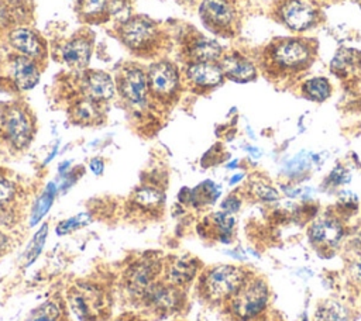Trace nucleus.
<instances>
[{"label": "nucleus", "instance_id": "6", "mask_svg": "<svg viewBox=\"0 0 361 321\" xmlns=\"http://www.w3.org/2000/svg\"><path fill=\"white\" fill-rule=\"evenodd\" d=\"M164 270L162 262L154 255H145L131 265H128L124 273L126 287L131 296L144 298L149 287L158 282V275Z\"/></svg>", "mask_w": 361, "mask_h": 321}, {"label": "nucleus", "instance_id": "43", "mask_svg": "<svg viewBox=\"0 0 361 321\" xmlns=\"http://www.w3.org/2000/svg\"><path fill=\"white\" fill-rule=\"evenodd\" d=\"M6 246H7V237L0 232V252L4 251Z\"/></svg>", "mask_w": 361, "mask_h": 321}, {"label": "nucleus", "instance_id": "7", "mask_svg": "<svg viewBox=\"0 0 361 321\" xmlns=\"http://www.w3.org/2000/svg\"><path fill=\"white\" fill-rule=\"evenodd\" d=\"M69 304L82 321H96L104 311V296L93 284L75 286L69 291Z\"/></svg>", "mask_w": 361, "mask_h": 321}, {"label": "nucleus", "instance_id": "28", "mask_svg": "<svg viewBox=\"0 0 361 321\" xmlns=\"http://www.w3.org/2000/svg\"><path fill=\"white\" fill-rule=\"evenodd\" d=\"M55 194H56V186H55V183H49L47 186V189L42 191V194L37 199V201L32 207L30 225H35L42 220V217L51 208V206L54 203V199H55Z\"/></svg>", "mask_w": 361, "mask_h": 321}, {"label": "nucleus", "instance_id": "38", "mask_svg": "<svg viewBox=\"0 0 361 321\" xmlns=\"http://www.w3.org/2000/svg\"><path fill=\"white\" fill-rule=\"evenodd\" d=\"M107 10L117 18L121 20V23H124L126 20H128V1L127 0H107Z\"/></svg>", "mask_w": 361, "mask_h": 321}, {"label": "nucleus", "instance_id": "15", "mask_svg": "<svg viewBox=\"0 0 361 321\" xmlns=\"http://www.w3.org/2000/svg\"><path fill=\"white\" fill-rule=\"evenodd\" d=\"M220 66L224 76L235 82H250L257 77L255 65L238 52L224 55L220 59Z\"/></svg>", "mask_w": 361, "mask_h": 321}, {"label": "nucleus", "instance_id": "1", "mask_svg": "<svg viewBox=\"0 0 361 321\" xmlns=\"http://www.w3.org/2000/svg\"><path fill=\"white\" fill-rule=\"evenodd\" d=\"M316 58L313 41L302 37L279 38L271 42L262 56V65L269 77H295L305 72Z\"/></svg>", "mask_w": 361, "mask_h": 321}, {"label": "nucleus", "instance_id": "21", "mask_svg": "<svg viewBox=\"0 0 361 321\" xmlns=\"http://www.w3.org/2000/svg\"><path fill=\"white\" fill-rule=\"evenodd\" d=\"M189 56L193 62H217L221 58V46L214 39L199 37L190 44Z\"/></svg>", "mask_w": 361, "mask_h": 321}, {"label": "nucleus", "instance_id": "16", "mask_svg": "<svg viewBox=\"0 0 361 321\" xmlns=\"http://www.w3.org/2000/svg\"><path fill=\"white\" fill-rule=\"evenodd\" d=\"M188 79L197 87H214L221 83L224 73L220 63L216 62H193L186 70Z\"/></svg>", "mask_w": 361, "mask_h": 321}, {"label": "nucleus", "instance_id": "23", "mask_svg": "<svg viewBox=\"0 0 361 321\" xmlns=\"http://www.w3.org/2000/svg\"><path fill=\"white\" fill-rule=\"evenodd\" d=\"M361 66V54L354 49H341L331 62V70L337 76L348 77Z\"/></svg>", "mask_w": 361, "mask_h": 321}, {"label": "nucleus", "instance_id": "33", "mask_svg": "<svg viewBox=\"0 0 361 321\" xmlns=\"http://www.w3.org/2000/svg\"><path fill=\"white\" fill-rule=\"evenodd\" d=\"M309 166H310V155L307 152H300L286 162L283 170L288 176H298L305 170H307Z\"/></svg>", "mask_w": 361, "mask_h": 321}, {"label": "nucleus", "instance_id": "14", "mask_svg": "<svg viewBox=\"0 0 361 321\" xmlns=\"http://www.w3.org/2000/svg\"><path fill=\"white\" fill-rule=\"evenodd\" d=\"M148 89V77L141 69H126L120 82V90L128 103H131L135 107H142L147 101Z\"/></svg>", "mask_w": 361, "mask_h": 321}, {"label": "nucleus", "instance_id": "27", "mask_svg": "<svg viewBox=\"0 0 361 321\" xmlns=\"http://www.w3.org/2000/svg\"><path fill=\"white\" fill-rule=\"evenodd\" d=\"M248 191L254 199L262 203H274V201H278L281 197L279 191L262 177L252 179L248 183Z\"/></svg>", "mask_w": 361, "mask_h": 321}, {"label": "nucleus", "instance_id": "40", "mask_svg": "<svg viewBox=\"0 0 361 321\" xmlns=\"http://www.w3.org/2000/svg\"><path fill=\"white\" fill-rule=\"evenodd\" d=\"M348 276L357 284H361V253L353 256L347 265Z\"/></svg>", "mask_w": 361, "mask_h": 321}, {"label": "nucleus", "instance_id": "17", "mask_svg": "<svg viewBox=\"0 0 361 321\" xmlns=\"http://www.w3.org/2000/svg\"><path fill=\"white\" fill-rule=\"evenodd\" d=\"M11 77L20 90H30L39 82V70L28 56H17L11 62Z\"/></svg>", "mask_w": 361, "mask_h": 321}, {"label": "nucleus", "instance_id": "44", "mask_svg": "<svg viewBox=\"0 0 361 321\" xmlns=\"http://www.w3.org/2000/svg\"><path fill=\"white\" fill-rule=\"evenodd\" d=\"M243 177H244V175H243V173L234 175V176L230 179V184H235V183H238V182H240Z\"/></svg>", "mask_w": 361, "mask_h": 321}, {"label": "nucleus", "instance_id": "10", "mask_svg": "<svg viewBox=\"0 0 361 321\" xmlns=\"http://www.w3.org/2000/svg\"><path fill=\"white\" fill-rule=\"evenodd\" d=\"M142 300L155 311L168 314L180 307L183 296L180 287H176L166 282H155L145 293Z\"/></svg>", "mask_w": 361, "mask_h": 321}, {"label": "nucleus", "instance_id": "12", "mask_svg": "<svg viewBox=\"0 0 361 321\" xmlns=\"http://www.w3.org/2000/svg\"><path fill=\"white\" fill-rule=\"evenodd\" d=\"M200 262L189 255L171 256L164 266L165 282L176 287L189 284L199 273Z\"/></svg>", "mask_w": 361, "mask_h": 321}, {"label": "nucleus", "instance_id": "42", "mask_svg": "<svg viewBox=\"0 0 361 321\" xmlns=\"http://www.w3.org/2000/svg\"><path fill=\"white\" fill-rule=\"evenodd\" d=\"M90 170L94 173V175H102L103 170H104V163L102 159L99 158H94L90 160Z\"/></svg>", "mask_w": 361, "mask_h": 321}, {"label": "nucleus", "instance_id": "19", "mask_svg": "<svg viewBox=\"0 0 361 321\" xmlns=\"http://www.w3.org/2000/svg\"><path fill=\"white\" fill-rule=\"evenodd\" d=\"M10 44L18 52L28 58H37L42 54V44L37 34L28 28H16L10 32Z\"/></svg>", "mask_w": 361, "mask_h": 321}, {"label": "nucleus", "instance_id": "32", "mask_svg": "<svg viewBox=\"0 0 361 321\" xmlns=\"http://www.w3.org/2000/svg\"><path fill=\"white\" fill-rule=\"evenodd\" d=\"M47 235H48V225L44 224L34 235L30 246L27 248V262H25V266H30L37 258L38 255L41 253L42 248H44V244H45V239H47Z\"/></svg>", "mask_w": 361, "mask_h": 321}, {"label": "nucleus", "instance_id": "31", "mask_svg": "<svg viewBox=\"0 0 361 321\" xmlns=\"http://www.w3.org/2000/svg\"><path fill=\"white\" fill-rule=\"evenodd\" d=\"M59 317H61L59 307L54 301H45L31 313L27 321H58Z\"/></svg>", "mask_w": 361, "mask_h": 321}, {"label": "nucleus", "instance_id": "11", "mask_svg": "<svg viewBox=\"0 0 361 321\" xmlns=\"http://www.w3.org/2000/svg\"><path fill=\"white\" fill-rule=\"evenodd\" d=\"M3 128L7 139L16 148H24L30 144L32 137V125L28 115L21 108L13 107L6 111Z\"/></svg>", "mask_w": 361, "mask_h": 321}, {"label": "nucleus", "instance_id": "30", "mask_svg": "<svg viewBox=\"0 0 361 321\" xmlns=\"http://www.w3.org/2000/svg\"><path fill=\"white\" fill-rule=\"evenodd\" d=\"M337 215H353L358 210V199L357 196L350 190H343L338 193L337 203H336Z\"/></svg>", "mask_w": 361, "mask_h": 321}, {"label": "nucleus", "instance_id": "36", "mask_svg": "<svg viewBox=\"0 0 361 321\" xmlns=\"http://www.w3.org/2000/svg\"><path fill=\"white\" fill-rule=\"evenodd\" d=\"M79 8L85 17H96L107 8V0H79Z\"/></svg>", "mask_w": 361, "mask_h": 321}, {"label": "nucleus", "instance_id": "35", "mask_svg": "<svg viewBox=\"0 0 361 321\" xmlns=\"http://www.w3.org/2000/svg\"><path fill=\"white\" fill-rule=\"evenodd\" d=\"M75 117L82 122H92L97 118V108L89 100H83L75 106Z\"/></svg>", "mask_w": 361, "mask_h": 321}, {"label": "nucleus", "instance_id": "5", "mask_svg": "<svg viewBox=\"0 0 361 321\" xmlns=\"http://www.w3.org/2000/svg\"><path fill=\"white\" fill-rule=\"evenodd\" d=\"M343 220L333 213L314 218L307 228V238L312 246L320 253L334 252L344 238Z\"/></svg>", "mask_w": 361, "mask_h": 321}, {"label": "nucleus", "instance_id": "2", "mask_svg": "<svg viewBox=\"0 0 361 321\" xmlns=\"http://www.w3.org/2000/svg\"><path fill=\"white\" fill-rule=\"evenodd\" d=\"M250 276V272L243 266L217 265L200 276L199 291L207 301L227 303Z\"/></svg>", "mask_w": 361, "mask_h": 321}, {"label": "nucleus", "instance_id": "25", "mask_svg": "<svg viewBox=\"0 0 361 321\" xmlns=\"http://www.w3.org/2000/svg\"><path fill=\"white\" fill-rule=\"evenodd\" d=\"M300 89H302V94L306 99H309L310 101H317V103L327 100L331 94V84L323 76H317V77L305 80L302 83Z\"/></svg>", "mask_w": 361, "mask_h": 321}, {"label": "nucleus", "instance_id": "13", "mask_svg": "<svg viewBox=\"0 0 361 321\" xmlns=\"http://www.w3.org/2000/svg\"><path fill=\"white\" fill-rule=\"evenodd\" d=\"M200 15L216 31H227L235 21V11L228 0H203Z\"/></svg>", "mask_w": 361, "mask_h": 321}, {"label": "nucleus", "instance_id": "20", "mask_svg": "<svg viewBox=\"0 0 361 321\" xmlns=\"http://www.w3.org/2000/svg\"><path fill=\"white\" fill-rule=\"evenodd\" d=\"M85 86L92 100H109L114 94V83L104 72H90Z\"/></svg>", "mask_w": 361, "mask_h": 321}, {"label": "nucleus", "instance_id": "24", "mask_svg": "<svg viewBox=\"0 0 361 321\" xmlns=\"http://www.w3.org/2000/svg\"><path fill=\"white\" fill-rule=\"evenodd\" d=\"M314 321H348V311L341 303L326 298L317 304Z\"/></svg>", "mask_w": 361, "mask_h": 321}, {"label": "nucleus", "instance_id": "18", "mask_svg": "<svg viewBox=\"0 0 361 321\" xmlns=\"http://www.w3.org/2000/svg\"><path fill=\"white\" fill-rule=\"evenodd\" d=\"M92 44L85 37H76L66 42L62 48V59L66 65L75 69H82L89 63Z\"/></svg>", "mask_w": 361, "mask_h": 321}, {"label": "nucleus", "instance_id": "4", "mask_svg": "<svg viewBox=\"0 0 361 321\" xmlns=\"http://www.w3.org/2000/svg\"><path fill=\"white\" fill-rule=\"evenodd\" d=\"M275 13L279 23L296 32L313 28L320 20V10L314 0H281Z\"/></svg>", "mask_w": 361, "mask_h": 321}, {"label": "nucleus", "instance_id": "41", "mask_svg": "<svg viewBox=\"0 0 361 321\" xmlns=\"http://www.w3.org/2000/svg\"><path fill=\"white\" fill-rule=\"evenodd\" d=\"M240 207H241V199L235 194H230L221 203V210L226 211V213H230V214L238 211Z\"/></svg>", "mask_w": 361, "mask_h": 321}, {"label": "nucleus", "instance_id": "39", "mask_svg": "<svg viewBox=\"0 0 361 321\" xmlns=\"http://www.w3.org/2000/svg\"><path fill=\"white\" fill-rule=\"evenodd\" d=\"M14 193H16L14 184L6 176L0 175V207L11 201L14 197Z\"/></svg>", "mask_w": 361, "mask_h": 321}, {"label": "nucleus", "instance_id": "22", "mask_svg": "<svg viewBox=\"0 0 361 321\" xmlns=\"http://www.w3.org/2000/svg\"><path fill=\"white\" fill-rule=\"evenodd\" d=\"M209 220V228L212 229V237L219 239L221 244H230L231 235L235 227V220L233 214L226 211H217L210 215Z\"/></svg>", "mask_w": 361, "mask_h": 321}, {"label": "nucleus", "instance_id": "45", "mask_svg": "<svg viewBox=\"0 0 361 321\" xmlns=\"http://www.w3.org/2000/svg\"><path fill=\"white\" fill-rule=\"evenodd\" d=\"M116 321H133V320H128V318H120V320H116Z\"/></svg>", "mask_w": 361, "mask_h": 321}, {"label": "nucleus", "instance_id": "3", "mask_svg": "<svg viewBox=\"0 0 361 321\" xmlns=\"http://www.w3.org/2000/svg\"><path fill=\"white\" fill-rule=\"evenodd\" d=\"M271 297L268 283L255 275H251L238 291L227 301L228 310L240 321L258 318L268 307Z\"/></svg>", "mask_w": 361, "mask_h": 321}, {"label": "nucleus", "instance_id": "8", "mask_svg": "<svg viewBox=\"0 0 361 321\" xmlns=\"http://www.w3.org/2000/svg\"><path fill=\"white\" fill-rule=\"evenodd\" d=\"M157 32L155 24L144 17L128 18L120 27V37L123 42L134 51H144L149 48L157 38Z\"/></svg>", "mask_w": 361, "mask_h": 321}, {"label": "nucleus", "instance_id": "9", "mask_svg": "<svg viewBox=\"0 0 361 321\" xmlns=\"http://www.w3.org/2000/svg\"><path fill=\"white\" fill-rule=\"evenodd\" d=\"M147 77L149 90L161 99L172 96L179 84V75L176 68L166 61L151 65Z\"/></svg>", "mask_w": 361, "mask_h": 321}, {"label": "nucleus", "instance_id": "37", "mask_svg": "<svg viewBox=\"0 0 361 321\" xmlns=\"http://www.w3.org/2000/svg\"><path fill=\"white\" fill-rule=\"evenodd\" d=\"M351 180V175L350 172L341 166V165H337L330 173L329 176L326 177V183L331 187H337V186H341V184H345Z\"/></svg>", "mask_w": 361, "mask_h": 321}, {"label": "nucleus", "instance_id": "34", "mask_svg": "<svg viewBox=\"0 0 361 321\" xmlns=\"http://www.w3.org/2000/svg\"><path fill=\"white\" fill-rule=\"evenodd\" d=\"M87 222H90V215L87 213H80L75 217H71V218L59 222L56 227V232L68 234V232H72V231H76V229L85 227Z\"/></svg>", "mask_w": 361, "mask_h": 321}, {"label": "nucleus", "instance_id": "29", "mask_svg": "<svg viewBox=\"0 0 361 321\" xmlns=\"http://www.w3.org/2000/svg\"><path fill=\"white\" fill-rule=\"evenodd\" d=\"M219 196H220V189L217 187V184H214L210 180H206V182L200 183L196 189L190 190L189 201L195 207H199V206H203V204L214 203Z\"/></svg>", "mask_w": 361, "mask_h": 321}, {"label": "nucleus", "instance_id": "26", "mask_svg": "<svg viewBox=\"0 0 361 321\" xmlns=\"http://www.w3.org/2000/svg\"><path fill=\"white\" fill-rule=\"evenodd\" d=\"M164 200H165L164 194L158 189L151 187V186H144V187L137 189L133 196V201L140 208H144L148 211H154V210L159 208L162 206Z\"/></svg>", "mask_w": 361, "mask_h": 321}]
</instances>
